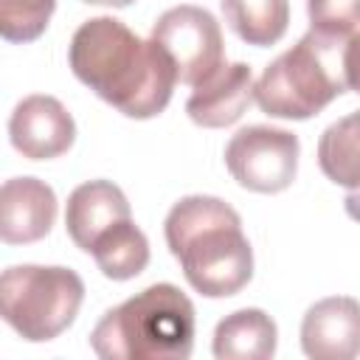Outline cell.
I'll list each match as a JSON object with an SVG mask.
<instances>
[{"instance_id": "obj_1", "label": "cell", "mask_w": 360, "mask_h": 360, "mask_svg": "<svg viewBox=\"0 0 360 360\" xmlns=\"http://www.w3.org/2000/svg\"><path fill=\"white\" fill-rule=\"evenodd\" d=\"M68 65L101 101L138 121L160 115L177 84V70L163 48L141 39L115 17L84 20L70 39Z\"/></svg>"}, {"instance_id": "obj_2", "label": "cell", "mask_w": 360, "mask_h": 360, "mask_svg": "<svg viewBox=\"0 0 360 360\" xmlns=\"http://www.w3.org/2000/svg\"><path fill=\"white\" fill-rule=\"evenodd\" d=\"M163 233L186 281L200 295L228 298L253 278V248L242 217L225 200L208 194L177 200L166 214Z\"/></svg>"}, {"instance_id": "obj_3", "label": "cell", "mask_w": 360, "mask_h": 360, "mask_svg": "<svg viewBox=\"0 0 360 360\" xmlns=\"http://www.w3.org/2000/svg\"><path fill=\"white\" fill-rule=\"evenodd\" d=\"M194 332L191 298L160 281L107 309L90 332V349L104 360H186Z\"/></svg>"}, {"instance_id": "obj_4", "label": "cell", "mask_w": 360, "mask_h": 360, "mask_svg": "<svg viewBox=\"0 0 360 360\" xmlns=\"http://www.w3.org/2000/svg\"><path fill=\"white\" fill-rule=\"evenodd\" d=\"M346 39L307 31L292 48L278 53L253 84V98L270 118L307 121L346 93Z\"/></svg>"}, {"instance_id": "obj_5", "label": "cell", "mask_w": 360, "mask_h": 360, "mask_svg": "<svg viewBox=\"0 0 360 360\" xmlns=\"http://www.w3.org/2000/svg\"><path fill=\"white\" fill-rule=\"evenodd\" d=\"M84 281L70 267L14 264L0 276L3 321L31 343L59 338L79 315Z\"/></svg>"}, {"instance_id": "obj_6", "label": "cell", "mask_w": 360, "mask_h": 360, "mask_svg": "<svg viewBox=\"0 0 360 360\" xmlns=\"http://www.w3.org/2000/svg\"><path fill=\"white\" fill-rule=\"evenodd\" d=\"M177 70V82L197 87L225 65V42L217 17L202 6L166 8L149 34Z\"/></svg>"}, {"instance_id": "obj_7", "label": "cell", "mask_w": 360, "mask_h": 360, "mask_svg": "<svg viewBox=\"0 0 360 360\" xmlns=\"http://www.w3.org/2000/svg\"><path fill=\"white\" fill-rule=\"evenodd\" d=\"M298 155L301 143L295 132L250 124L231 135L225 146V166L242 188L256 194H278L292 186L298 174Z\"/></svg>"}, {"instance_id": "obj_8", "label": "cell", "mask_w": 360, "mask_h": 360, "mask_svg": "<svg viewBox=\"0 0 360 360\" xmlns=\"http://www.w3.org/2000/svg\"><path fill=\"white\" fill-rule=\"evenodd\" d=\"M11 146L28 160H51L65 155L76 141V121L53 96H25L8 118Z\"/></svg>"}, {"instance_id": "obj_9", "label": "cell", "mask_w": 360, "mask_h": 360, "mask_svg": "<svg viewBox=\"0 0 360 360\" xmlns=\"http://www.w3.org/2000/svg\"><path fill=\"white\" fill-rule=\"evenodd\" d=\"M301 349L312 360H352L360 354V301L329 295L301 321Z\"/></svg>"}, {"instance_id": "obj_10", "label": "cell", "mask_w": 360, "mask_h": 360, "mask_svg": "<svg viewBox=\"0 0 360 360\" xmlns=\"http://www.w3.org/2000/svg\"><path fill=\"white\" fill-rule=\"evenodd\" d=\"M56 219V194L39 177H11L0 188V239L6 245H31L51 233Z\"/></svg>"}, {"instance_id": "obj_11", "label": "cell", "mask_w": 360, "mask_h": 360, "mask_svg": "<svg viewBox=\"0 0 360 360\" xmlns=\"http://www.w3.org/2000/svg\"><path fill=\"white\" fill-rule=\"evenodd\" d=\"M253 101V73L245 62L222 65L211 79L197 84L186 101V112L197 127L219 129L242 118Z\"/></svg>"}, {"instance_id": "obj_12", "label": "cell", "mask_w": 360, "mask_h": 360, "mask_svg": "<svg viewBox=\"0 0 360 360\" xmlns=\"http://www.w3.org/2000/svg\"><path fill=\"white\" fill-rule=\"evenodd\" d=\"M129 202L124 191L110 180H87L76 186L68 197L65 208V228L73 245L84 253L96 245L101 233H107L112 225L129 219Z\"/></svg>"}, {"instance_id": "obj_13", "label": "cell", "mask_w": 360, "mask_h": 360, "mask_svg": "<svg viewBox=\"0 0 360 360\" xmlns=\"http://www.w3.org/2000/svg\"><path fill=\"white\" fill-rule=\"evenodd\" d=\"M318 166L335 186L346 188L343 208L360 222V110L329 124L318 138Z\"/></svg>"}, {"instance_id": "obj_14", "label": "cell", "mask_w": 360, "mask_h": 360, "mask_svg": "<svg viewBox=\"0 0 360 360\" xmlns=\"http://www.w3.org/2000/svg\"><path fill=\"white\" fill-rule=\"evenodd\" d=\"M276 321L256 307H245L217 323L211 352L219 360H270L276 354Z\"/></svg>"}, {"instance_id": "obj_15", "label": "cell", "mask_w": 360, "mask_h": 360, "mask_svg": "<svg viewBox=\"0 0 360 360\" xmlns=\"http://www.w3.org/2000/svg\"><path fill=\"white\" fill-rule=\"evenodd\" d=\"M228 28L248 45H276L290 25V0H219Z\"/></svg>"}, {"instance_id": "obj_16", "label": "cell", "mask_w": 360, "mask_h": 360, "mask_svg": "<svg viewBox=\"0 0 360 360\" xmlns=\"http://www.w3.org/2000/svg\"><path fill=\"white\" fill-rule=\"evenodd\" d=\"M98 270L112 278V281H127L135 278L146 270L149 264V239L146 233L129 219L112 225L107 233H101L96 239V245L90 248Z\"/></svg>"}, {"instance_id": "obj_17", "label": "cell", "mask_w": 360, "mask_h": 360, "mask_svg": "<svg viewBox=\"0 0 360 360\" xmlns=\"http://www.w3.org/2000/svg\"><path fill=\"white\" fill-rule=\"evenodd\" d=\"M56 0H0V34L8 42H34L45 34Z\"/></svg>"}, {"instance_id": "obj_18", "label": "cell", "mask_w": 360, "mask_h": 360, "mask_svg": "<svg viewBox=\"0 0 360 360\" xmlns=\"http://www.w3.org/2000/svg\"><path fill=\"white\" fill-rule=\"evenodd\" d=\"M307 17L312 31L346 39L360 25V0H307Z\"/></svg>"}, {"instance_id": "obj_19", "label": "cell", "mask_w": 360, "mask_h": 360, "mask_svg": "<svg viewBox=\"0 0 360 360\" xmlns=\"http://www.w3.org/2000/svg\"><path fill=\"white\" fill-rule=\"evenodd\" d=\"M343 73H346V87L360 93V31L346 39L343 48Z\"/></svg>"}, {"instance_id": "obj_20", "label": "cell", "mask_w": 360, "mask_h": 360, "mask_svg": "<svg viewBox=\"0 0 360 360\" xmlns=\"http://www.w3.org/2000/svg\"><path fill=\"white\" fill-rule=\"evenodd\" d=\"M84 3H93V6H110V8H127V6H132L135 0H84Z\"/></svg>"}]
</instances>
